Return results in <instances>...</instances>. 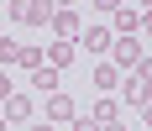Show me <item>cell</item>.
<instances>
[{"instance_id": "cell-9", "label": "cell", "mask_w": 152, "mask_h": 131, "mask_svg": "<svg viewBox=\"0 0 152 131\" xmlns=\"http://www.w3.org/2000/svg\"><path fill=\"white\" fill-rule=\"evenodd\" d=\"M89 84H94V89H100V94H110V89L121 84V73L110 68V63H94V73H89Z\"/></svg>"}, {"instance_id": "cell-18", "label": "cell", "mask_w": 152, "mask_h": 131, "mask_svg": "<svg viewBox=\"0 0 152 131\" xmlns=\"http://www.w3.org/2000/svg\"><path fill=\"white\" fill-rule=\"evenodd\" d=\"M137 131H147V126H137Z\"/></svg>"}, {"instance_id": "cell-14", "label": "cell", "mask_w": 152, "mask_h": 131, "mask_svg": "<svg viewBox=\"0 0 152 131\" xmlns=\"http://www.w3.org/2000/svg\"><path fill=\"white\" fill-rule=\"evenodd\" d=\"M74 131H100V126H94V121L84 116V121H74Z\"/></svg>"}, {"instance_id": "cell-16", "label": "cell", "mask_w": 152, "mask_h": 131, "mask_svg": "<svg viewBox=\"0 0 152 131\" xmlns=\"http://www.w3.org/2000/svg\"><path fill=\"white\" fill-rule=\"evenodd\" d=\"M5 94H11V79H5V73H0V100H5Z\"/></svg>"}, {"instance_id": "cell-1", "label": "cell", "mask_w": 152, "mask_h": 131, "mask_svg": "<svg viewBox=\"0 0 152 131\" xmlns=\"http://www.w3.org/2000/svg\"><path fill=\"white\" fill-rule=\"evenodd\" d=\"M137 31H147V11L142 5H115L110 11V37H137Z\"/></svg>"}, {"instance_id": "cell-3", "label": "cell", "mask_w": 152, "mask_h": 131, "mask_svg": "<svg viewBox=\"0 0 152 131\" xmlns=\"http://www.w3.org/2000/svg\"><path fill=\"white\" fill-rule=\"evenodd\" d=\"M142 58H147V53H142V37H115V42H110V68H115V73H121V68L131 73Z\"/></svg>"}, {"instance_id": "cell-4", "label": "cell", "mask_w": 152, "mask_h": 131, "mask_svg": "<svg viewBox=\"0 0 152 131\" xmlns=\"http://www.w3.org/2000/svg\"><path fill=\"white\" fill-rule=\"evenodd\" d=\"M147 79H152V63L142 58L137 68H131V79H121V94H126V105H137V110H147Z\"/></svg>"}, {"instance_id": "cell-11", "label": "cell", "mask_w": 152, "mask_h": 131, "mask_svg": "<svg viewBox=\"0 0 152 131\" xmlns=\"http://www.w3.org/2000/svg\"><path fill=\"white\" fill-rule=\"evenodd\" d=\"M89 121H94V126H110V121H121V105H115V100H100L89 110Z\"/></svg>"}, {"instance_id": "cell-7", "label": "cell", "mask_w": 152, "mask_h": 131, "mask_svg": "<svg viewBox=\"0 0 152 131\" xmlns=\"http://www.w3.org/2000/svg\"><path fill=\"white\" fill-rule=\"evenodd\" d=\"M74 53H79L74 42H47V47H42V63H47L53 73H63L68 63H74Z\"/></svg>"}, {"instance_id": "cell-13", "label": "cell", "mask_w": 152, "mask_h": 131, "mask_svg": "<svg viewBox=\"0 0 152 131\" xmlns=\"http://www.w3.org/2000/svg\"><path fill=\"white\" fill-rule=\"evenodd\" d=\"M16 53H21V42H11V37H0V73L16 63Z\"/></svg>"}, {"instance_id": "cell-5", "label": "cell", "mask_w": 152, "mask_h": 131, "mask_svg": "<svg viewBox=\"0 0 152 131\" xmlns=\"http://www.w3.org/2000/svg\"><path fill=\"white\" fill-rule=\"evenodd\" d=\"M31 116H37L31 94H16V89H11V94H5V116H0V121L11 126V121H31Z\"/></svg>"}, {"instance_id": "cell-10", "label": "cell", "mask_w": 152, "mask_h": 131, "mask_svg": "<svg viewBox=\"0 0 152 131\" xmlns=\"http://www.w3.org/2000/svg\"><path fill=\"white\" fill-rule=\"evenodd\" d=\"M58 84H63V79H58L53 68H47V63H42L37 73H31V89H37V94H58Z\"/></svg>"}, {"instance_id": "cell-6", "label": "cell", "mask_w": 152, "mask_h": 131, "mask_svg": "<svg viewBox=\"0 0 152 131\" xmlns=\"http://www.w3.org/2000/svg\"><path fill=\"white\" fill-rule=\"evenodd\" d=\"M110 42H115V37H110V26H100V21H94V26H84V31H79V42H74V47H89V53H110Z\"/></svg>"}, {"instance_id": "cell-8", "label": "cell", "mask_w": 152, "mask_h": 131, "mask_svg": "<svg viewBox=\"0 0 152 131\" xmlns=\"http://www.w3.org/2000/svg\"><path fill=\"white\" fill-rule=\"evenodd\" d=\"M47 126H58V121H74V100H68V94H63V89H58V94H47Z\"/></svg>"}, {"instance_id": "cell-2", "label": "cell", "mask_w": 152, "mask_h": 131, "mask_svg": "<svg viewBox=\"0 0 152 131\" xmlns=\"http://www.w3.org/2000/svg\"><path fill=\"white\" fill-rule=\"evenodd\" d=\"M47 26H53V42H79V31H84V16H79L74 5H58Z\"/></svg>"}, {"instance_id": "cell-15", "label": "cell", "mask_w": 152, "mask_h": 131, "mask_svg": "<svg viewBox=\"0 0 152 131\" xmlns=\"http://www.w3.org/2000/svg\"><path fill=\"white\" fill-rule=\"evenodd\" d=\"M26 131H58V126H47V121H31V126Z\"/></svg>"}, {"instance_id": "cell-17", "label": "cell", "mask_w": 152, "mask_h": 131, "mask_svg": "<svg viewBox=\"0 0 152 131\" xmlns=\"http://www.w3.org/2000/svg\"><path fill=\"white\" fill-rule=\"evenodd\" d=\"M0 131H5V121H0Z\"/></svg>"}, {"instance_id": "cell-12", "label": "cell", "mask_w": 152, "mask_h": 131, "mask_svg": "<svg viewBox=\"0 0 152 131\" xmlns=\"http://www.w3.org/2000/svg\"><path fill=\"white\" fill-rule=\"evenodd\" d=\"M16 63H21L26 73H37V68H42V47H37V42H31V47H21V53H16Z\"/></svg>"}]
</instances>
